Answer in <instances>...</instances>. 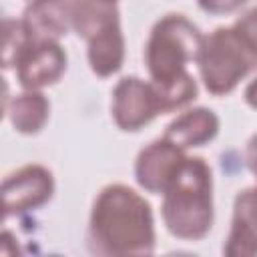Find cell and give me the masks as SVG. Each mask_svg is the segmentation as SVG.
I'll return each mask as SVG.
<instances>
[{"instance_id":"cell-15","label":"cell","mask_w":257,"mask_h":257,"mask_svg":"<svg viewBox=\"0 0 257 257\" xmlns=\"http://www.w3.org/2000/svg\"><path fill=\"white\" fill-rule=\"evenodd\" d=\"M247 0H197L199 8L207 14L213 16H221V14H231L235 10H239Z\"/></svg>"},{"instance_id":"cell-6","label":"cell","mask_w":257,"mask_h":257,"mask_svg":"<svg viewBox=\"0 0 257 257\" xmlns=\"http://www.w3.org/2000/svg\"><path fill=\"white\" fill-rule=\"evenodd\" d=\"M54 195L52 171L44 165H24L8 173L2 181V209L4 217L22 215L44 207Z\"/></svg>"},{"instance_id":"cell-19","label":"cell","mask_w":257,"mask_h":257,"mask_svg":"<svg viewBox=\"0 0 257 257\" xmlns=\"http://www.w3.org/2000/svg\"><path fill=\"white\" fill-rule=\"evenodd\" d=\"M108 2H116V0H108Z\"/></svg>"},{"instance_id":"cell-10","label":"cell","mask_w":257,"mask_h":257,"mask_svg":"<svg viewBox=\"0 0 257 257\" xmlns=\"http://www.w3.org/2000/svg\"><path fill=\"white\" fill-rule=\"evenodd\" d=\"M22 24L34 40H60L72 28L68 0H30L22 12Z\"/></svg>"},{"instance_id":"cell-4","label":"cell","mask_w":257,"mask_h":257,"mask_svg":"<svg viewBox=\"0 0 257 257\" xmlns=\"http://www.w3.org/2000/svg\"><path fill=\"white\" fill-rule=\"evenodd\" d=\"M195 62L207 92L225 96L257 68V46L235 24L217 26L203 36Z\"/></svg>"},{"instance_id":"cell-1","label":"cell","mask_w":257,"mask_h":257,"mask_svg":"<svg viewBox=\"0 0 257 257\" xmlns=\"http://www.w3.org/2000/svg\"><path fill=\"white\" fill-rule=\"evenodd\" d=\"M157 245L151 203L133 187L112 183L96 195L86 229L92 255L126 257L151 255Z\"/></svg>"},{"instance_id":"cell-9","label":"cell","mask_w":257,"mask_h":257,"mask_svg":"<svg viewBox=\"0 0 257 257\" xmlns=\"http://www.w3.org/2000/svg\"><path fill=\"white\" fill-rule=\"evenodd\" d=\"M223 253L227 257L257 255V185L235 195L231 227L223 243Z\"/></svg>"},{"instance_id":"cell-17","label":"cell","mask_w":257,"mask_h":257,"mask_svg":"<svg viewBox=\"0 0 257 257\" xmlns=\"http://www.w3.org/2000/svg\"><path fill=\"white\" fill-rule=\"evenodd\" d=\"M245 161H247V167L249 171L255 175L257 179V133L247 141V149H245Z\"/></svg>"},{"instance_id":"cell-11","label":"cell","mask_w":257,"mask_h":257,"mask_svg":"<svg viewBox=\"0 0 257 257\" xmlns=\"http://www.w3.org/2000/svg\"><path fill=\"white\" fill-rule=\"evenodd\" d=\"M219 128H221V120L211 108L195 106L175 116L167 124L163 137H167L169 141H173L175 145L187 151L211 143L219 135Z\"/></svg>"},{"instance_id":"cell-2","label":"cell","mask_w":257,"mask_h":257,"mask_svg":"<svg viewBox=\"0 0 257 257\" xmlns=\"http://www.w3.org/2000/svg\"><path fill=\"white\" fill-rule=\"evenodd\" d=\"M203 36L197 24L177 12H169L153 24L143 56L165 112L179 110L197 98V80L187 64L197 60Z\"/></svg>"},{"instance_id":"cell-5","label":"cell","mask_w":257,"mask_h":257,"mask_svg":"<svg viewBox=\"0 0 257 257\" xmlns=\"http://www.w3.org/2000/svg\"><path fill=\"white\" fill-rule=\"evenodd\" d=\"M110 114L120 131L137 133L159 114H165V108L151 80L147 82L139 76H122L112 88Z\"/></svg>"},{"instance_id":"cell-3","label":"cell","mask_w":257,"mask_h":257,"mask_svg":"<svg viewBox=\"0 0 257 257\" xmlns=\"http://www.w3.org/2000/svg\"><path fill=\"white\" fill-rule=\"evenodd\" d=\"M161 215L167 231L183 241H201L215 221L213 171L199 155H187L163 191Z\"/></svg>"},{"instance_id":"cell-14","label":"cell","mask_w":257,"mask_h":257,"mask_svg":"<svg viewBox=\"0 0 257 257\" xmlns=\"http://www.w3.org/2000/svg\"><path fill=\"white\" fill-rule=\"evenodd\" d=\"M30 34L26 32L22 20L4 18V34H2V66L14 68L20 52L30 42Z\"/></svg>"},{"instance_id":"cell-7","label":"cell","mask_w":257,"mask_h":257,"mask_svg":"<svg viewBox=\"0 0 257 257\" xmlns=\"http://www.w3.org/2000/svg\"><path fill=\"white\" fill-rule=\"evenodd\" d=\"M68 56L58 40H30L16 60V80L22 90H42L66 72Z\"/></svg>"},{"instance_id":"cell-18","label":"cell","mask_w":257,"mask_h":257,"mask_svg":"<svg viewBox=\"0 0 257 257\" xmlns=\"http://www.w3.org/2000/svg\"><path fill=\"white\" fill-rule=\"evenodd\" d=\"M243 98H245V102H247L253 110H257V76H255V78L245 86Z\"/></svg>"},{"instance_id":"cell-16","label":"cell","mask_w":257,"mask_h":257,"mask_svg":"<svg viewBox=\"0 0 257 257\" xmlns=\"http://www.w3.org/2000/svg\"><path fill=\"white\" fill-rule=\"evenodd\" d=\"M255 46H257V8H251L247 10L245 14H241L235 22H233Z\"/></svg>"},{"instance_id":"cell-12","label":"cell","mask_w":257,"mask_h":257,"mask_svg":"<svg viewBox=\"0 0 257 257\" xmlns=\"http://www.w3.org/2000/svg\"><path fill=\"white\" fill-rule=\"evenodd\" d=\"M86 58L90 70L100 76H112L122 68L124 62V36L120 22L110 24L108 28L96 32L86 40Z\"/></svg>"},{"instance_id":"cell-8","label":"cell","mask_w":257,"mask_h":257,"mask_svg":"<svg viewBox=\"0 0 257 257\" xmlns=\"http://www.w3.org/2000/svg\"><path fill=\"white\" fill-rule=\"evenodd\" d=\"M187 157V151L167 137L151 141L135 159V179L141 189L153 195H163L171 177Z\"/></svg>"},{"instance_id":"cell-13","label":"cell","mask_w":257,"mask_h":257,"mask_svg":"<svg viewBox=\"0 0 257 257\" xmlns=\"http://www.w3.org/2000/svg\"><path fill=\"white\" fill-rule=\"evenodd\" d=\"M4 116L20 135H38L50 116V100L42 90H22L4 102Z\"/></svg>"}]
</instances>
